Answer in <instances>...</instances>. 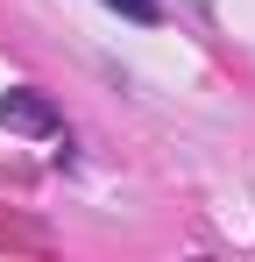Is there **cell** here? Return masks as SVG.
Returning a JSON list of instances; mask_svg holds the SVG:
<instances>
[{
	"instance_id": "6da1fadb",
	"label": "cell",
	"mask_w": 255,
	"mask_h": 262,
	"mask_svg": "<svg viewBox=\"0 0 255 262\" xmlns=\"http://www.w3.org/2000/svg\"><path fill=\"white\" fill-rule=\"evenodd\" d=\"M0 128H7V135H36V142H50V135H64V114H57L36 85H7V92H0Z\"/></svg>"
},
{
	"instance_id": "7a4b0ae2",
	"label": "cell",
	"mask_w": 255,
	"mask_h": 262,
	"mask_svg": "<svg viewBox=\"0 0 255 262\" xmlns=\"http://www.w3.org/2000/svg\"><path fill=\"white\" fill-rule=\"evenodd\" d=\"M107 7L128 14V21H142V29H156V21H163V7H156V0H107Z\"/></svg>"
}]
</instances>
